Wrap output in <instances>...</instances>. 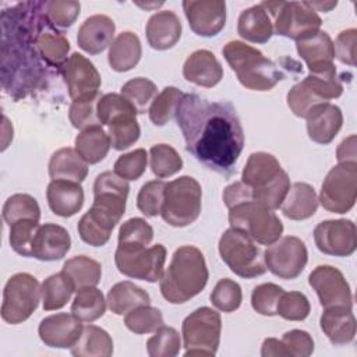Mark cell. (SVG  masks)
<instances>
[{"instance_id": "6da1fadb", "label": "cell", "mask_w": 357, "mask_h": 357, "mask_svg": "<svg viewBox=\"0 0 357 357\" xmlns=\"http://www.w3.org/2000/svg\"><path fill=\"white\" fill-rule=\"evenodd\" d=\"M185 149L208 169L230 176L244 146V131L229 102H211L197 93H184L176 112Z\"/></svg>"}, {"instance_id": "7a4b0ae2", "label": "cell", "mask_w": 357, "mask_h": 357, "mask_svg": "<svg viewBox=\"0 0 357 357\" xmlns=\"http://www.w3.org/2000/svg\"><path fill=\"white\" fill-rule=\"evenodd\" d=\"M47 20L43 1H22L1 13V82L14 99L39 89L47 75L36 38Z\"/></svg>"}, {"instance_id": "3957f363", "label": "cell", "mask_w": 357, "mask_h": 357, "mask_svg": "<svg viewBox=\"0 0 357 357\" xmlns=\"http://www.w3.org/2000/svg\"><path fill=\"white\" fill-rule=\"evenodd\" d=\"M209 272L201 250L178 247L159 279L162 297L172 304H183L199 294L208 283Z\"/></svg>"}, {"instance_id": "277c9868", "label": "cell", "mask_w": 357, "mask_h": 357, "mask_svg": "<svg viewBox=\"0 0 357 357\" xmlns=\"http://www.w3.org/2000/svg\"><path fill=\"white\" fill-rule=\"evenodd\" d=\"M241 181L251 188L257 204L268 209H279L289 188V174L279 160L268 152H254L248 156L241 173Z\"/></svg>"}, {"instance_id": "5b68a950", "label": "cell", "mask_w": 357, "mask_h": 357, "mask_svg": "<svg viewBox=\"0 0 357 357\" xmlns=\"http://www.w3.org/2000/svg\"><path fill=\"white\" fill-rule=\"evenodd\" d=\"M223 57L236 73L240 84L251 91H271L283 74L279 67L258 49L241 40H230L222 49Z\"/></svg>"}, {"instance_id": "8992f818", "label": "cell", "mask_w": 357, "mask_h": 357, "mask_svg": "<svg viewBox=\"0 0 357 357\" xmlns=\"http://www.w3.org/2000/svg\"><path fill=\"white\" fill-rule=\"evenodd\" d=\"M98 119L100 126L107 127L112 148L124 151L138 141L141 128L137 121V110L119 93L102 95L98 106Z\"/></svg>"}, {"instance_id": "52a82bcc", "label": "cell", "mask_w": 357, "mask_h": 357, "mask_svg": "<svg viewBox=\"0 0 357 357\" xmlns=\"http://www.w3.org/2000/svg\"><path fill=\"white\" fill-rule=\"evenodd\" d=\"M202 190L191 176H181L166 183L160 211L162 219L173 227H185L194 223L201 213Z\"/></svg>"}, {"instance_id": "ba28073f", "label": "cell", "mask_w": 357, "mask_h": 357, "mask_svg": "<svg viewBox=\"0 0 357 357\" xmlns=\"http://www.w3.org/2000/svg\"><path fill=\"white\" fill-rule=\"evenodd\" d=\"M219 254L230 271L240 278L252 279L266 272L261 248L241 230L230 227L223 231L219 238Z\"/></svg>"}, {"instance_id": "9c48e42d", "label": "cell", "mask_w": 357, "mask_h": 357, "mask_svg": "<svg viewBox=\"0 0 357 357\" xmlns=\"http://www.w3.org/2000/svg\"><path fill=\"white\" fill-rule=\"evenodd\" d=\"M273 18V31L284 38L301 40L321 31L322 20L305 1H262Z\"/></svg>"}, {"instance_id": "30bf717a", "label": "cell", "mask_w": 357, "mask_h": 357, "mask_svg": "<svg viewBox=\"0 0 357 357\" xmlns=\"http://www.w3.org/2000/svg\"><path fill=\"white\" fill-rule=\"evenodd\" d=\"M229 223L230 227L244 231L262 245H271L283 233V223L276 213L257 202H243L229 208Z\"/></svg>"}, {"instance_id": "8fae6325", "label": "cell", "mask_w": 357, "mask_h": 357, "mask_svg": "<svg viewBox=\"0 0 357 357\" xmlns=\"http://www.w3.org/2000/svg\"><path fill=\"white\" fill-rule=\"evenodd\" d=\"M222 321L218 311L199 307L181 325L185 356H215L220 343Z\"/></svg>"}, {"instance_id": "7c38bea8", "label": "cell", "mask_w": 357, "mask_h": 357, "mask_svg": "<svg viewBox=\"0 0 357 357\" xmlns=\"http://www.w3.org/2000/svg\"><path fill=\"white\" fill-rule=\"evenodd\" d=\"M166 248L162 244H119L114 254V264L120 273L131 279L156 282L163 273Z\"/></svg>"}, {"instance_id": "4fadbf2b", "label": "cell", "mask_w": 357, "mask_h": 357, "mask_svg": "<svg viewBox=\"0 0 357 357\" xmlns=\"http://www.w3.org/2000/svg\"><path fill=\"white\" fill-rule=\"evenodd\" d=\"M42 297L39 282L26 272L13 275L3 290L1 318L10 325L26 321L38 308Z\"/></svg>"}, {"instance_id": "5bb4252c", "label": "cell", "mask_w": 357, "mask_h": 357, "mask_svg": "<svg viewBox=\"0 0 357 357\" xmlns=\"http://www.w3.org/2000/svg\"><path fill=\"white\" fill-rule=\"evenodd\" d=\"M357 198V165H336L324 178L319 204L332 213L349 212Z\"/></svg>"}, {"instance_id": "9a60e30c", "label": "cell", "mask_w": 357, "mask_h": 357, "mask_svg": "<svg viewBox=\"0 0 357 357\" xmlns=\"http://www.w3.org/2000/svg\"><path fill=\"white\" fill-rule=\"evenodd\" d=\"M264 261L266 269L275 276L291 280L304 271L308 261V251L301 238L284 236L264 251Z\"/></svg>"}, {"instance_id": "2e32d148", "label": "cell", "mask_w": 357, "mask_h": 357, "mask_svg": "<svg viewBox=\"0 0 357 357\" xmlns=\"http://www.w3.org/2000/svg\"><path fill=\"white\" fill-rule=\"evenodd\" d=\"M310 286L315 290L324 308L353 307L350 286L343 273L331 265H318L308 276Z\"/></svg>"}, {"instance_id": "e0dca14e", "label": "cell", "mask_w": 357, "mask_h": 357, "mask_svg": "<svg viewBox=\"0 0 357 357\" xmlns=\"http://www.w3.org/2000/svg\"><path fill=\"white\" fill-rule=\"evenodd\" d=\"M314 241L326 255L350 257L357 248L356 225L349 219L324 220L314 229Z\"/></svg>"}, {"instance_id": "ac0fdd59", "label": "cell", "mask_w": 357, "mask_h": 357, "mask_svg": "<svg viewBox=\"0 0 357 357\" xmlns=\"http://www.w3.org/2000/svg\"><path fill=\"white\" fill-rule=\"evenodd\" d=\"M130 184L114 172L100 173L93 183L92 206L112 216L117 223L126 212Z\"/></svg>"}, {"instance_id": "d6986e66", "label": "cell", "mask_w": 357, "mask_h": 357, "mask_svg": "<svg viewBox=\"0 0 357 357\" xmlns=\"http://www.w3.org/2000/svg\"><path fill=\"white\" fill-rule=\"evenodd\" d=\"M68 95L73 100L99 93L100 74L92 61L79 53H73L61 68Z\"/></svg>"}, {"instance_id": "ffe728a7", "label": "cell", "mask_w": 357, "mask_h": 357, "mask_svg": "<svg viewBox=\"0 0 357 357\" xmlns=\"http://www.w3.org/2000/svg\"><path fill=\"white\" fill-rule=\"evenodd\" d=\"M183 10L192 32L211 38L226 24V3L222 0H185Z\"/></svg>"}, {"instance_id": "44dd1931", "label": "cell", "mask_w": 357, "mask_h": 357, "mask_svg": "<svg viewBox=\"0 0 357 357\" xmlns=\"http://www.w3.org/2000/svg\"><path fill=\"white\" fill-rule=\"evenodd\" d=\"M81 319L73 312H59L43 318L39 324L38 333L40 340L54 349L73 347L82 333Z\"/></svg>"}, {"instance_id": "7402d4cb", "label": "cell", "mask_w": 357, "mask_h": 357, "mask_svg": "<svg viewBox=\"0 0 357 357\" xmlns=\"http://www.w3.org/2000/svg\"><path fill=\"white\" fill-rule=\"evenodd\" d=\"M305 120L310 139L317 144L326 145L331 144L340 131L343 114L339 106L325 102L314 106L305 116Z\"/></svg>"}, {"instance_id": "603a6c76", "label": "cell", "mask_w": 357, "mask_h": 357, "mask_svg": "<svg viewBox=\"0 0 357 357\" xmlns=\"http://www.w3.org/2000/svg\"><path fill=\"white\" fill-rule=\"evenodd\" d=\"M298 56L305 61L311 74H319L336 70L333 64V42L325 31L296 42Z\"/></svg>"}, {"instance_id": "cb8c5ba5", "label": "cell", "mask_w": 357, "mask_h": 357, "mask_svg": "<svg viewBox=\"0 0 357 357\" xmlns=\"http://www.w3.org/2000/svg\"><path fill=\"white\" fill-rule=\"evenodd\" d=\"M71 247L70 233L56 223L40 225L32 244V257L39 261H59Z\"/></svg>"}, {"instance_id": "d4e9b609", "label": "cell", "mask_w": 357, "mask_h": 357, "mask_svg": "<svg viewBox=\"0 0 357 357\" xmlns=\"http://www.w3.org/2000/svg\"><path fill=\"white\" fill-rule=\"evenodd\" d=\"M183 75L188 82L212 88L223 78V68L212 52L199 49L192 52L184 61Z\"/></svg>"}, {"instance_id": "484cf974", "label": "cell", "mask_w": 357, "mask_h": 357, "mask_svg": "<svg viewBox=\"0 0 357 357\" xmlns=\"http://www.w3.org/2000/svg\"><path fill=\"white\" fill-rule=\"evenodd\" d=\"M114 31L116 25L110 17L95 14L81 24L77 35V43L89 54H99L112 45Z\"/></svg>"}, {"instance_id": "4316f807", "label": "cell", "mask_w": 357, "mask_h": 357, "mask_svg": "<svg viewBox=\"0 0 357 357\" xmlns=\"http://www.w3.org/2000/svg\"><path fill=\"white\" fill-rule=\"evenodd\" d=\"M50 211L61 218L74 216L84 205V190L79 183L70 180H52L46 190Z\"/></svg>"}, {"instance_id": "83f0119b", "label": "cell", "mask_w": 357, "mask_h": 357, "mask_svg": "<svg viewBox=\"0 0 357 357\" xmlns=\"http://www.w3.org/2000/svg\"><path fill=\"white\" fill-rule=\"evenodd\" d=\"M145 33L152 49L167 50L178 42L181 22L173 11H158L148 20Z\"/></svg>"}, {"instance_id": "f1b7e54d", "label": "cell", "mask_w": 357, "mask_h": 357, "mask_svg": "<svg viewBox=\"0 0 357 357\" xmlns=\"http://www.w3.org/2000/svg\"><path fill=\"white\" fill-rule=\"evenodd\" d=\"M319 325L324 335L332 344L342 346L354 340L356 318L350 308H324V312L319 318Z\"/></svg>"}, {"instance_id": "f546056e", "label": "cell", "mask_w": 357, "mask_h": 357, "mask_svg": "<svg viewBox=\"0 0 357 357\" xmlns=\"http://www.w3.org/2000/svg\"><path fill=\"white\" fill-rule=\"evenodd\" d=\"M319 201L315 190L307 183H293L280 205L283 215L290 220L311 218L318 209Z\"/></svg>"}, {"instance_id": "4dcf8cb0", "label": "cell", "mask_w": 357, "mask_h": 357, "mask_svg": "<svg viewBox=\"0 0 357 357\" xmlns=\"http://www.w3.org/2000/svg\"><path fill=\"white\" fill-rule=\"evenodd\" d=\"M237 33L252 43H266L273 35V22L268 11L259 4L245 8L237 21Z\"/></svg>"}, {"instance_id": "1f68e13d", "label": "cell", "mask_w": 357, "mask_h": 357, "mask_svg": "<svg viewBox=\"0 0 357 357\" xmlns=\"http://www.w3.org/2000/svg\"><path fill=\"white\" fill-rule=\"evenodd\" d=\"M36 45L45 63L49 67H54L61 71L63 66L68 60L67 56L70 52V42L49 20H46L42 25L36 38Z\"/></svg>"}, {"instance_id": "d6a6232c", "label": "cell", "mask_w": 357, "mask_h": 357, "mask_svg": "<svg viewBox=\"0 0 357 357\" xmlns=\"http://www.w3.org/2000/svg\"><path fill=\"white\" fill-rule=\"evenodd\" d=\"M142 54L139 38L130 31L119 33L110 47L107 54V61L112 70L117 73H124L134 68Z\"/></svg>"}, {"instance_id": "836d02e7", "label": "cell", "mask_w": 357, "mask_h": 357, "mask_svg": "<svg viewBox=\"0 0 357 357\" xmlns=\"http://www.w3.org/2000/svg\"><path fill=\"white\" fill-rule=\"evenodd\" d=\"M88 174V163L73 148L57 149L49 160L52 180H70L82 183Z\"/></svg>"}, {"instance_id": "e575fe53", "label": "cell", "mask_w": 357, "mask_h": 357, "mask_svg": "<svg viewBox=\"0 0 357 357\" xmlns=\"http://www.w3.org/2000/svg\"><path fill=\"white\" fill-rule=\"evenodd\" d=\"M116 225L117 222L112 216L91 206L79 219L77 229L84 243L92 247H102L109 241Z\"/></svg>"}, {"instance_id": "d590c367", "label": "cell", "mask_w": 357, "mask_h": 357, "mask_svg": "<svg viewBox=\"0 0 357 357\" xmlns=\"http://www.w3.org/2000/svg\"><path fill=\"white\" fill-rule=\"evenodd\" d=\"M106 301L109 310L113 314L123 315L139 305L151 304V297L139 286L134 284L132 282L123 280L112 286V289L107 293Z\"/></svg>"}, {"instance_id": "8d00e7d4", "label": "cell", "mask_w": 357, "mask_h": 357, "mask_svg": "<svg viewBox=\"0 0 357 357\" xmlns=\"http://www.w3.org/2000/svg\"><path fill=\"white\" fill-rule=\"evenodd\" d=\"M75 151L88 163L95 165L103 160L112 146L107 132L100 126L82 130L74 141Z\"/></svg>"}, {"instance_id": "74e56055", "label": "cell", "mask_w": 357, "mask_h": 357, "mask_svg": "<svg viewBox=\"0 0 357 357\" xmlns=\"http://www.w3.org/2000/svg\"><path fill=\"white\" fill-rule=\"evenodd\" d=\"M71 354L77 357H109L113 354L112 336L96 325H86L71 347Z\"/></svg>"}, {"instance_id": "f35d334b", "label": "cell", "mask_w": 357, "mask_h": 357, "mask_svg": "<svg viewBox=\"0 0 357 357\" xmlns=\"http://www.w3.org/2000/svg\"><path fill=\"white\" fill-rule=\"evenodd\" d=\"M42 304L45 311L63 308L71 298L75 287L66 272H59L46 278L40 286Z\"/></svg>"}, {"instance_id": "ab89813d", "label": "cell", "mask_w": 357, "mask_h": 357, "mask_svg": "<svg viewBox=\"0 0 357 357\" xmlns=\"http://www.w3.org/2000/svg\"><path fill=\"white\" fill-rule=\"evenodd\" d=\"M63 272L70 276L75 290H79L96 286L100 282L102 265L86 255H75L64 262Z\"/></svg>"}, {"instance_id": "60d3db41", "label": "cell", "mask_w": 357, "mask_h": 357, "mask_svg": "<svg viewBox=\"0 0 357 357\" xmlns=\"http://www.w3.org/2000/svg\"><path fill=\"white\" fill-rule=\"evenodd\" d=\"M106 304L107 301L99 289L95 286L84 287L77 290L71 304V312L84 322H93L105 314Z\"/></svg>"}, {"instance_id": "b9f144b4", "label": "cell", "mask_w": 357, "mask_h": 357, "mask_svg": "<svg viewBox=\"0 0 357 357\" xmlns=\"http://www.w3.org/2000/svg\"><path fill=\"white\" fill-rule=\"evenodd\" d=\"M183 96L184 93L176 86H166L156 95L148 110L151 121L159 127L169 123L172 117L176 116Z\"/></svg>"}, {"instance_id": "7bdbcfd3", "label": "cell", "mask_w": 357, "mask_h": 357, "mask_svg": "<svg viewBox=\"0 0 357 357\" xmlns=\"http://www.w3.org/2000/svg\"><path fill=\"white\" fill-rule=\"evenodd\" d=\"M152 173L159 178L170 177L183 169V159L178 152L167 144H156L149 149Z\"/></svg>"}, {"instance_id": "ee69618b", "label": "cell", "mask_w": 357, "mask_h": 357, "mask_svg": "<svg viewBox=\"0 0 357 357\" xmlns=\"http://www.w3.org/2000/svg\"><path fill=\"white\" fill-rule=\"evenodd\" d=\"M3 219L8 226L24 219L39 222V204L29 194H14L10 198H7V201L3 205Z\"/></svg>"}, {"instance_id": "f6af8a7d", "label": "cell", "mask_w": 357, "mask_h": 357, "mask_svg": "<svg viewBox=\"0 0 357 357\" xmlns=\"http://www.w3.org/2000/svg\"><path fill=\"white\" fill-rule=\"evenodd\" d=\"M137 110V113H145L149 110L153 99L158 95L156 85L144 77L132 78L121 86V93Z\"/></svg>"}, {"instance_id": "bcb514c9", "label": "cell", "mask_w": 357, "mask_h": 357, "mask_svg": "<svg viewBox=\"0 0 357 357\" xmlns=\"http://www.w3.org/2000/svg\"><path fill=\"white\" fill-rule=\"evenodd\" d=\"M124 325L127 329L137 335L151 333L163 325V315L159 308L148 305H139L126 314Z\"/></svg>"}, {"instance_id": "7dc6e473", "label": "cell", "mask_w": 357, "mask_h": 357, "mask_svg": "<svg viewBox=\"0 0 357 357\" xmlns=\"http://www.w3.org/2000/svg\"><path fill=\"white\" fill-rule=\"evenodd\" d=\"M181 339L172 326L162 325L155 335L146 340V351L151 357H174L180 353Z\"/></svg>"}, {"instance_id": "c3c4849f", "label": "cell", "mask_w": 357, "mask_h": 357, "mask_svg": "<svg viewBox=\"0 0 357 357\" xmlns=\"http://www.w3.org/2000/svg\"><path fill=\"white\" fill-rule=\"evenodd\" d=\"M166 183L162 180H151L145 183L137 195V208L146 218L160 215Z\"/></svg>"}, {"instance_id": "681fc988", "label": "cell", "mask_w": 357, "mask_h": 357, "mask_svg": "<svg viewBox=\"0 0 357 357\" xmlns=\"http://www.w3.org/2000/svg\"><path fill=\"white\" fill-rule=\"evenodd\" d=\"M243 301L241 287L237 282L225 278L220 279L211 293V303L223 312L236 311Z\"/></svg>"}, {"instance_id": "f907efd6", "label": "cell", "mask_w": 357, "mask_h": 357, "mask_svg": "<svg viewBox=\"0 0 357 357\" xmlns=\"http://www.w3.org/2000/svg\"><path fill=\"white\" fill-rule=\"evenodd\" d=\"M39 226V222L31 219H24L13 223L10 226L8 237L11 248L22 257H32V244Z\"/></svg>"}, {"instance_id": "816d5d0a", "label": "cell", "mask_w": 357, "mask_h": 357, "mask_svg": "<svg viewBox=\"0 0 357 357\" xmlns=\"http://www.w3.org/2000/svg\"><path fill=\"white\" fill-rule=\"evenodd\" d=\"M100 93L91 96V98H84V99H77L73 100L70 105L68 110V117L71 124L78 128V130H85L93 126H100L99 119H98V112L96 106L100 99Z\"/></svg>"}, {"instance_id": "f5cc1de1", "label": "cell", "mask_w": 357, "mask_h": 357, "mask_svg": "<svg viewBox=\"0 0 357 357\" xmlns=\"http://www.w3.org/2000/svg\"><path fill=\"white\" fill-rule=\"evenodd\" d=\"M43 8L47 20L56 28H68L78 18L81 4L71 0H52L43 1Z\"/></svg>"}, {"instance_id": "db71d44e", "label": "cell", "mask_w": 357, "mask_h": 357, "mask_svg": "<svg viewBox=\"0 0 357 357\" xmlns=\"http://www.w3.org/2000/svg\"><path fill=\"white\" fill-rule=\"evenodd\" d=\"M311 310L308 298L301 291H283L279 298L276 315L287 321H303Z\"/></svg>"}, {"instance_id": "11a10c76", "label": "cell", "mask_w": 357, "mask_h": 357, "mask_svg": "<svg viewBox=\"0 0 357 357\" xmlns=\"http://www.w3.org/2000/svg\"><path fill=\"white\" fill-rule=\"evenodd\" d=\"M283 289L275 283H262L254 287L251 294V305L254 311L265 317L276 315V308Z\"/></svg>"}, {"instance_id": "9f6ffc18", "label": "cell", "mask_w": 357, "mask_h": 357, "mask_svg": "<svg viewBox=\"0 0 357 357\" xmlns=\"http://www.w3.org/2000/svg\"><path fill=\"white\" fill-rule=\"evenodd\" d=\"M146 163H148L146 151L142 148H138L119 156L117 160L114 162L113 172L127 181L138 180L145 173Z\"/></svg>"}, {"instance_id": "6f0895ef", "label": "cell", "mask_w": 357, "mask_h": 357, "mask_svg": "<svg viewBox=\"0 0 357 357\" xmlns=\"http://www.w3.org/2000/svg\"><path fill=\"white\" fill-rule=\"evenodd\" d=\"M152 238H153V229L142 218H131L123 222L119 229V244L149 245Z\"/></svg>"}, {"instance_id": "680465c9", "label": "cell", "mask_w": 357, "mask_h": 357, "mask_svg": "<svg viewBox=\"0 0 357 357\" xmlns=\"http://www.w3.org/2000/svg\"><path fill=\"white\" fill-rule=\"evenodd\" d=\"M286 100L287 106L297 117H305L314 106L325 103L305 85L304 81H300L291 86V89L287 92Z\"/></svg>"}, {"instance_id": "91938a15", "label": "cell", "mask_w": 357, "mask_h": 357, "mask_svg": "<svg viewBox=\"0 0 357 357\" xmlns=\"http://www.w3.org/2000/svg\"><path fill=\"white\" fill-rule=\"evenodd\" d=\"M287 349L290 356L294 357H308L314 351V340L311 335L301 329H291L283 333L280 339Z\"/></svg>"}, {"instance_id": "94428289", "label": "cell", "mask_w": 357, "mask_h": 357, "mask_svg": "<svg viewBox=\"0 0 357 357\" xmlns=\"http://www.w3.org/2000/svg\"><path fill=\"white\" fill-rule=\"evenodd\" d=\"M356 47H357V29L349 28L342 31L333 43L335 57L343 64L356 66Z\"/></svg>"}, {"instance_id": "6125c7cd", "label": "cell", "mask_w": 357, "mask_h": 357, "mask_svg": "<svg viewBox=\"0 0 357 357\" xmlns=\"http://www.w3.org/2000/svg\"><path fill=\"white\" fill-rule=\"evenodd\" d=\"M336 158L339 165H357L356 135H350L340 142L336 151Z\"/></svg>"}, {"instance_id": "be15d7a7", "label": "cell", "mask_w": 357, "mask_h": 357, "mask_svg": "<svg viewBox=\"0 0 357 357\" xmlns=\"http://www.w3.org/2000/svg\"><path fill=\"white\" fill-rule=\"evenodd\" d=\"M262 357H287L290 356L282 340L275 337H266L261 347Z\"/></svg>"}, {"instance_id": "e7e4bbea", "label": "cell", "mask_w": 357, "mask_h": 357, "mask_svg": "<svg viewBox=\"0 0 357 357\" xmlns=\"http://www.w3.org/2000/svg\"><path fill=\"white\" fill-rule=\"evenodd\" d=\"M312 10L315 11H324V13H328L331 11L333 7H336L337 1H326V3H322V1H305Z\"/></svg>"}]
</instances>
